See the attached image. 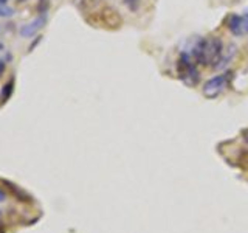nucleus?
Returning a JSON list of instances; mask_svg holds the SVG:
<instances>
[{"mask_svg":"<svg viewBox=\"0 0 248 233\" xmlns=\"http://www.w3.org/2000/svg\"><path fill=\"white\" fill-rule=\"evenodd\" d=\"M197 64L203 67H217L223 56V44L219 37H203L191 51Z\"/></svg>","mask_w":248,"mask_h":233,"instance_id":"f257e3e1","label":"nucleus"},{"mask_svg":"<svg viewBox=\"0 0 248 233\" xmlns=\"http://www.w3.org/2000/svg\"><path fill=\"white\" fill-rule=\"evenodd\" d=\"M177 72L178 78L186 85H196L199 83V68L197 62L189 53H182L177 61Z\"/></svg>","mask_w":248,"mask_h":233,"instance_id":"f03ea898","label":"nucleus"},{"mask_svg":"<svg viewBox=\"0 0 248 233\" xmlns=\"http://www.w3.org/2000/svg\"><path fill=\"white\" fill-rule=\"evenodd\" d=\"M230 84V73H222V75H217L209 78V80L203 84V97L208 100H214L219 95L225 92V89L228 87Z\"/></svg>","mask_w":248,"mask_h":233,"instance_id":"7ed1b4c3","label":"nucleus"},{"mask_svg":"<svg viewBox=\"0 0 248 233\" xmlns=\"http://www.w3.org/2000/svg\"><path fill=\"white\" fill-rule=\"evenodd\" d=\"M227 27L230 30V33L237 37H242V36L248 34V19L245 16L230 14L227 19Z\"/></svg>","mask_w":248,"mask_h":233,"instance_id":"20e7f679","label":"nucleus"},{"mask_svg":"<svg viewBox=\"0 0 248 233\" xmlns=\"http://www.w3.org/2000/svg\"><path fill=\"white\" fill-rule=\"evenodd\" d=\"M46 23V16L42 14L39 16V17H36L34 20H31L30 23H27V25H23L20 28V36L22 37H31L37 34V31H41Z\"/></svg>","mask_w":248,"mask_h":233,"instance_id":"39448f33","label":"nucleus"},{"mask_svg":"<svg viewBox=\"0 0 248 233\" xmlns=\"http://www.w3.org/2000/svg\"><path fill=\"white\" fill-rule=\"evenodd\" d=\"M14 14V10L8 3H0V17H11Z\"/></svg>","mask_w":248,"mask_h":233,"instance_id":"423d86ee","label":"nucleus"},{"mask_svg":"<svg viewBox=\"0 0 248 233\" xmlns=\"http://www.w3.org/2000/svg\"><path fill=\"white\" fill-rule=\"evenodd\" d=\"M124 3L130 11H137L140 6V0H124Z\"/></svg>","mask_w":248,"mask_h":233,"instance_id":"0eeeda50","label":"nucleus"},{"mask_svg":"<svg viewBox=\"0 0 248 233\" xmlns=\"http://www.w3.org/2000/svg\"><path fill=\"white\" fill-rule=\"evenodd\" d=\"M11 92H13V83H10V84H6V85H5V89H3V93H2V98H3V101H5V100H8V98H10Z\"/></svg>","mask_w":248,"mask_h":233,"instance_id":"6e6552de","label":"nucleus"},{"mask_svg":"<svg viewBox=\"0 0 248 233\" xmlns=\"http://www.w3.org/2000/svg\"><path fill=\"white\" fill-rule=\"evenodd\" d=\"M3 200H6V193L0 188V202H3Z\"/></svg>","mask_w":248,"mask_h":233,"instance_id":"1a4fd4ad","label":"nucleus"},{"mask_svg":"<svg viewBox=\"0 0 248 233\" xmlns=\"http://www.w3.org/2000/svg\"><path fill=\"white\" fill-rule=\"evenodd\" d=\"M3 70H5V62H2V61H0V75L3 73Z\"/></svg>","mask_w":248,"mask_h":233,"instance_id":"9d476101","label":"nucleus"},{"mask_svg":"<svg viewBox=\"0 0 248 233\" xmlns=\"http://www.w3.org/2000/svg\"><path fill=\"white\" fill-rule=\"evenodd\" d=\"M244 16H245V17L248 19V10H245V13H244Z\"/></svg>","mask_w":248,"mask_h":233,"instance_id":"9b49d317","label":"nucleus"},{"mask_svg":"<svg viewBox=\"0 0 248 233\" xmlns=\"http://www.w3.org/2000/svg\"><path fill=\"white\" fill-rule=\"evenodd\" d=\"M0 3H8V0H0Z\"/></svg>","mask_w":248,"mask_h":233,"instance_id":"f8f14e48","label":"nucleus"},{"mask_svg":"<svg viewBox=\"0 0 248 233\" xmlns=\"http://www.w3.org/2000/svg\"><path fill=\"white\" fill-rule=\"evenodd\" d=\"M2 49H3V45H2V44H0V51H2Z\"/></svg>","mask_w":248,"mask_h":233,"instance_id":"ddd939ff","label":"nucleus"}]
</instances>
